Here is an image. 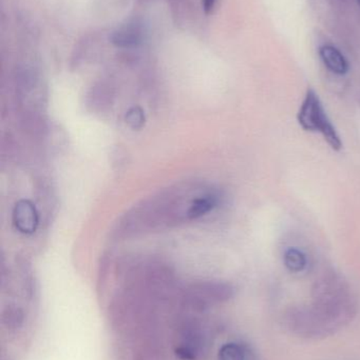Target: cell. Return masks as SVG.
I'll list each match as a JSON object with an SVG mask.
<instances>
[{"label":"cell","mask_w":360,"mask_h":360,"mask_svg":"<svg viewBox=\"0 0 360 360\" xmlns=\"http://www.w3.org/2000/svg\"><path fill=\"white\" fill-rule=\"evenodd\" d=\"M297 120L304 131L321 133L334 151H340L342 149L344 143L342 139L328 116L321 98L312 89L308 90L300 105Z\"/></svg>","instance_id":"7a4b0ae2"},{"label":"cell","mask_w":360,"mask_h":360,"mask_svg":"<svg viewBox=\"0 0 360 360\" xmlns=\"http://www.w3.org/2000/svg\"><path fill=\"white\" fill-rule=\"evenodd\" d=\"M357 2H359V6H360V0H357Z\"/></svg>","instance_id":"30bf717a"},{"label":"cell","mask_w":360,"mask_h":360,"mask_svg":"<svg viewBox=\"0 0 360 360\" xmlns=\"http://www.w3.org/2000/svg\"><path fill=\"white\" fill-rule=\"evenodd\" d=\"M319 55L323 59L325 67L337 74V75H345L348 73L349 63L346 57L342 55L338 49L333 46H323L319 49Z\"/></svg>","instance_id":"5b68a950"},{"label":"cell","mask_w":360,"mask_h":360,"mask_svg":"<svg viewBox=\"0 0 360 360\" xmlns=\"http://www.w3.org/2000/svg\"><path fill=\"white\" fill-rule=\"evenodd\" d=\"M283 262L287 270L293 273H299L308 266V258L302 250L289 248L283 254Z\"/></svg>","instance_id":"8992f818"},{"label":"cell","mask_w":360,"mask_h":360,"mask_svg":"<svg viewBox=\"0 0 360 360\" xmlns=\"http://www.w3.org/2000/svg\"><path fill=\"white\" fill-rule=\"evenodd\" d=\"M205 188L198 184H185L159 193L126 213L118 222L116 233L135 236L194 220V203Z\"/></svg>","instance_id":"6da1fadb"},{"label":"cell","mask_w":360,"mask_h":360,"mask_svg":"<svg viewBox=\"0 0 360 360\" xmlns=\"http://www.w3.org/2000/svg\"><path fill=\"white\" fill-rule=\"evenodd\" d=\"M215 4L216 0H203V8H204L205 13L209 14L213 11Z\"/></svg>","instance_id":"9c48e42d"},{"label":"cell","mask_w":360,"mask_h":360,"mask_svg":"<svg viewBox=\"0 0 360 360\" xmlns=\"http://www.w3.org/2000/svg\"><path fill=\"white\" fill-rule=\"evenodd\" d=\"M112 44L118 48H135L142 42V30L135 22L127 23L111 36Z\"/></svg>","instance_id":"277c9868"},{"label":"cell","mask_w":360,"mask_h":360,"mask_svg":"<svg viewBox=\"0 0 360 360\" xmlns=\"http://www.w3.org/2000/svg\"><path fill=\"white\" fill-rule=\"evenodd\" d=\"M126 120L129 126L132 127L133 129H139L143 126L145 120H144L143 112L137 108H133L127 114Z\"/></svg>","instance_id":"ba28073f"},{"label":"cell","mask_w":360,"mask_h":360,"mask_svg":"<svg viewBox=\"0 0 360 360\" xmlns=\"http://www.w3.org/2000/svg\"><path fill=\"white\" fill-rule=\"evenodd\" d=\"M219 360H245V353L242 347L235 342L224 345L218 354Z\"/></svg>","instance_id":"52a82bcc"},{"label":"cell","mask_w":360,"mask_h":360,"mask_svg":"<svg viewBox=\"0 0 360 360\" xmlns=\"http://www.w3.org/2000/svg\"><path fill=\"white\" fill-rule=\"evenodd\" d=\"M13 221L20 232L33 233L38 224L37 212L29 200H20L15 205Z\"/></svg>","instance_id":"3957f363"}]
</instances>
